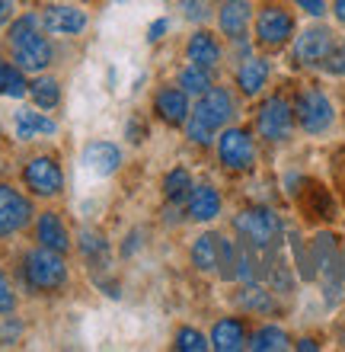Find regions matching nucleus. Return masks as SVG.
<instances>
[{
	"label": "nucleus",
	"mask_w": 345,
	"mask_h": 352,
	"mask_svg": "<svg viewBox=\"0 0 345 352\" xmlns=\"http://www.w3.org/2000/svg\"><path fill=\"white\" fill-rule=\"evenodd\" d=\"M0 93H3V61H0Z\"/></svg>",
	"instance_id": "obj_42"
},
{
	"label": "nucleus",
	"mask_w": 345,
	"mask_h": 352,
	"mask_svg": "<svg viewBox=\"0 0 345 352\" xmlns=\"http://www.w3.org/2000/svg\"><path fill=\"white\" fill-rule=\"evenodd\" d=\"M237 305L243 311H252V314H272L275 311V301H272V292H265L262 285L256 282H246L240 288V295H237Z\"/></svg>",
	"instance_id": "obj_23"
},
{
	"label": "nucleus",
	"mask_w": 345,
	"mask_h": 352,
	"mask_svg": "<svg viewBox=\"0 0 345 352\" xmlns=\"http://www.w3.org/2000/svg\"><path fill=\"white\" fill-rule=\"evenodd\" d=\"M221 32L230 38H243L246 26H250V0H224L221 13H217Z\"/></svg>",
	"instance_id": "obj_17"
},
{
	"label": "nucleus",
	"mask_w": 345,
	"mask_h": 352,
	"mask_svg": "<svg viewBox=\"0 0 345 352\" xmlns=\"http://www.w3.org/2000/svg\"><path fill=\"white\" fill-rule=\"evenodd\" d=\"M29 93V84L23 77V67H13V65H3V96H13V100H23Z\"/></svg>",
	"instance_id": "obj_29"
},
{
	"label": "nucleus",
	"mask_w": 345,
	"mask_h": 352,
	"mask_svg": "<svg viewBox=\"0 0 345 352\" xmlns=\"http://www.w3.org/2000/svg\"><path fill=\"white\" fill-rule=\"evenodd\" d=\"M179 87L186 93H195V96H202V93L211 90V74H208V67H198V65H189L182 74H179Z\"/></svg>",
	"instance_id": "obj_28"
},
{
	"label": "nucleus",
	"mask_w": 345,
	"mask_h": 352,
	"mask_svg": "<svg viewBox=\"0 0 345 352\" xmlns=\"http://www.w3.org/2000/svg\"><path fill=\"white\" fill-rule=\"evenodd\" d=\"M154 109L160 112V119L167 122V125H186L189 119V100H186V90L182 87H163L157 93V100H154Z\"/></svg>",
	"instance_id": "obj_13"
},
{
	"label": "nucleus",
	"mask_w": 345,
	"mask_h": 352,
	"mask_svg": "<svg viewBox=\"0 0 345 352\" xmlns=\"http://www.w3.org/2000/svg\"><path fill=\"white\" fill-rule=\"evenodd\" d=\"M323 71H329V74H336V77H345V45H333V52H329L326 61H323Z\"/></svg>",
	"instance_id": "obj_33"
},
{
	"label": "nucleus",
	"mask_w": 345,
	"mask_h": 352,
	"mask_svg": "<svg viewBox=\"0 0 345 352\" xmlns=\"http://www.w3.org/2000/svg\"><path fill=\"white\" fill-rule=\"evenodd\" d=\"M176 349L179 352H205L208 349V340L198 330H192V327H182L176 333Z\"/></svg>",
	"instance_id": "obj_30"
},
{
	"label": "nucleus",
	"mask_w": 345,
	"mask_h": 352,
	"mask_svg": "<svg viewBox=\"0 0 345 352\" xmlns=\"http://www.w3.org/2000/svg\"><path fill=\"white\" fill-rule=\"evenodd\" d=\"M233 231L240 234V241L252 243L256 250H272L278 243L281 221L278 214H272L269 208H246L233 218Z\"/></svg>",
	"instance_id": "obj_4"
},
{
	"label": "nucleus",
	"mask_w": 345,
	"mask_h": 352,
	"mask_svg": "<svg viewBox=\"0 0 345 352\" xmlns=\"http://www.w3.org/2000/svg\"><path fill=\"white\" fill-rule=\"evenodd\" d=\"M294 36V19L285 7H262L256 16V38L265 48H281L288 45Z\"/></svg>",
	"instance_id": "obj_8"
},
{
	"label": "nucleus",
	"mask_w": 345,
	"mask_h": 352,
	"mask_svg": "<svg viewBox=\"0 0 345 352\" xmlns=\"http://www.w3.org/2000/svg\"><path fill=\"white\" fill-rule=\"evenodd\" d=\"M42 26L51 36H77L86 29V13L77 7H67V3H51L42 13Z\"/></svg>",
	"instance_id": "obj_12"
},
{
	"label": "nucleus",
	"mask_w": 345,
	"mask_h": 352,
	"mask_svg": "<svg viewBox=\"0 0 345 352\" xmlns=\"http://www.w3.org/2000/svg\"><path fill=\"white\" fill-rule=\"evenodd\" d=\"M189 192H192V176H189V170L176 167L173 173H167V179H163V195H167L169 202H182Z\"/></svg>",
	"instance_id": "obj_27"
},
{
	"label": "nucleus",
	"mask_w": 345,
	"mask_h": 352,
	"mask_svg": "<svg viewBox=\"0 0 345 352\" xmlns=\"http://www.w3.org/2000/svg\"><path fill=\"white\" fill-rule=\"evenodd\" d=\"M221 214V195L215 186H192L189 192V218L192 221H215Z\"/></svg>",
	"instance_id": "obj_16"
},
{
	"label": "nucleus",
	"mask_w": 345,
	"mask_h": 352,
	"mask_svg": "<svg viewBox=\"0 0 345 352\" xmlns=\"http://www.w3.org/2000/svg\"><path fill=\"white\" fill-rule=\"evenodd\" d=\"M36 241L42 243V247H48V250H58V253H67V250H71L67 228L61 224V218H58L55 212L38 214V221H36Z\"/></svg>",
	"instance_id": "obj_15"
},
{
	"label": "nucleus",
	"mask_w": 345,
	"mask_h": 352,
	"mask_svg": "<svg viewBox=\"0 0 345 352\" xmlns=\"http://www.w3.org/2000/svg\"><path fill=\"white\" fill-rule=\"evenodd\" d=\"M128 138L134 141V144H138V141L147 138V129H141V122H138V119H131V122H128Z\"/></svg>",
	"instance_id": "obj_38"
},
{
	"label": "nucleus",
	"mask_w": 345,
	"mask_h": 352,
	"mask_svg": "<svg viewBox=\"0 0 345 352\" xmlns=\"http://www.w3.org/2000/svg\"><path fill=\"white\" fill-rule=\"evenodd\" d=\"M246 346L256 349V352H281V349H288L291 346V340L281 327H262V330H256V333L250 336V343Z\"/></svg>",
	"instance_id": "obj_24"
},
{
	"label": "nucleus",
	"mask_w": 345,
	"mask_h": 352,
	"mask_svg": "<svg viewBox=\"0 0 345 352\" xmlns=\"http://www.w3.org/2000/svg\"><path fill=\"white\" fill-rule=\"evenodd\" d=\"M217 256H221V234H202L192 243V263L202 272H217Z\"/></svg>",
	"instance_id": "obj_22"
},
{
	"label": "nucleus",
	"mask_w": 345,
	"mask_h": 352,
	"mask_svg": "<svg viewBox=\"0 0 345 352\" xmlns=\"http://www.w3.org/2000/svg\"><path fill=\"white\" fill-rule=\"evenodd\" d=\"M16 13V0H0V26H7Z\"/></svg>",
	"instance_id": "obj_36"
},
{
	"label": "nucleus",
	"mask_w": 345,
	"mask_h": 352,
	"mask_svg": "<svg viewBox=\"0 0 345 352\" xmlns=\"http://www.w3.org/2000/svg\"><path fill=\"white\" fill-rule=\"evenodd\" d=\"M333 45H336V38H333V32H329L326 26H310L304 29L298 36V42H294V61L298 65H323L326 61V55L333 52Z\"/></svg>",
	"instance_id": "obj_9"
},
{
	"label": "nucleus",
	"mask_w": 345,
	"mask_h": 352,
	"mask_svg": "<svg viewBox=\"0 0 345 352\" xmlns=\"http://www.w3.org/2000/svg\"><path fill=\"white\" fill-rule=\"evenodd\" d=\"M304 13H310V16H323L326 13V0H294Z\"/></svg>",
	"instance_id": "obj_35"
},
{
	"label": "nucleus",
	"mask_w": 345,
	"mask_h": 352,
	"mask_svg": "<svg viewBox=\"0 0 345 352\" xmlns=\"http://www.w3.org/2000/svg\"><path fill=\"white\" fill-rule=\"evenodd\" d=\"M294 119L300 122V129L307 131V135H323V131L333 125L336 119V112H333V102L326 100V93L323 90H304L294 102Z\"/></svg>",
	"instance_id": "obj_5"
},
{
	"label": "nucleus",
	"mask_w": 345,
	"mask_h": 352,
	"mask_svg": "<svg viewBox=\"0 0 345 352\" xmlns=\"http://www.w3.org/2000/svg\"><path fill=\"white\" fill-rule=\"evenodd\" d=\"M211 346L217 352H237L246 346V330L237 317H224V320H217L215 330H211Z\"/></svg>",
	"instance_id": "obj_19"
},
{
	"label": "nucleus",
	"mask_w": 345,
	"mask_h": 352,
	"mask_svg": "<svg viewBox=\"0 0 345 352\" xmlns=\"http://www.w3.org/2000/svg\"><path fill=\"white\" fill-rule=\"evenodd\" d=\"M29 93H32V100H36L38 109H55L58 102H61V84H58L55 77H38V80H32Z\"/></svg>",
	"instance_id": "obj_25"
},
{
	"label": "nucleus",
	"mask_w": 345,
	"mask_h": 352,
	"mask_svg": "<svg viewBox=\"0 0 345 352\" xmlns=\"http://www.w3.org/2000/svg\"><path fill=\"white\" fill-rule=\"evenodd\" d=\"M233 116V96L221 87H211L208 93H202V100L186 119V131H189V141L195 144H208L215 138V131H221L230 122Z\"/></svg>",
	"instance_id": "obj_2"
},
{
	"label": "nucleus",
	"mask_w": 345,
	"mask_h": 352,
	"mask_svg": "<svg viewBox=\"0 0 345 352\" xmlns=\"http://www.w3.org/2000/svg\"><path fill=\"white\" fill-rule=\"evenodd\" d=\"M84 164L90 173L96 176H109L119 170L121 164V151L115 148L112 141H93V144H86L84 151Z\"/></svg>",
	"instance_id": "obj_14"
},
{
	"label": "nucleus",
	"mask_w": 345,
	"mask_h": 352,
	"mask_svg": "<svg viewBox=\"0 0 345 352\" xmlns=\"http://www.w3.org/2000/svg\"><path fill=\"white\" fill-rule=\"evenodd\" d=\"M23 276H26V285L32 292H58L67 282V266L58 250H48L38 243L23 260Z\"/></svg>",
	"instance_id": "obj_3"
},
{
	"label": "nucleus",
	"mask_w": 345,
	"mask_h": 352,
	"mask_svg": "<svg viewBox=\"0 0 345 352\" xmlns=\"http://www.w3.org/2000/svg\"><path fill=\"white\" fill-rule=\"evenodd\" d=\"M265 84H269V61L265 58H246L240 71H237V87L246 96H256V93H262Z\"/></svg>",
	"instance_id": "obj_20"
},
{
	"label": "nucleus",
	"mask_w": 345,
	"mask_h": 352,
	"mask_svg": "<svg viewBox=\"0 0 345 352\" xmlns=\"http://www.w3.org/2000/svg\"><path fill=\"white\" fill-rule=\"evenodd\" d=\"M138 247H141V231H131V237H128V243L121 247V253H125V256H131Z\"/></svg>",
	"instance_id": "obj_39"
},
{
	"label": "nucleus",
	"mask_w": 345,
	"mask_h": 352,
	"mask_svg": "<svg viewBox=\"0 0 345 352\" xmlns=\"http://www.w3.org/2000/svg\"><path fill=\"white\" fill-rule=\"evenodd\" d=\"M167 29H169V23H167V19H157V23H154V26L147 29V38H150V42H160Z\"/></svg>",
	"instance_id": "obj_37"
},
{
	"label": "nucleus",
	"mask_w": 345,
	"mask_h": 352,
	"mask_svg": "<svg viewBox=\"0 0 345 352\" xmlns=\"http://www.w3.org/2000/svg\"><path fill=\"white\" fill-rule=\"evenodd\" d=\"M298 349H317V343H313V340H300Z\"/></svg>",
	"instance_id": "obj_41"
},
{
	"label": "nucleus",
	"mask_w": 345,
	"mask_h": 352,
	"mask_svg": "<svg viewBox=\"0 0 345 352\" xmlns=\"http://www.w3.org/2000/svg\"><path fill=\"white\" fill-rule=\"evenodd\" d=\"M119 3H128V0H119Z\"/></svg>",
	"instance_id": "obj_43"
},
{
	"label": "nucleus",
	"mask_w": 345,
	"mask_h": 352,
	"mask_svg": "<svg viewBox=\"0 0 345 352\" xmlns=\"http://www.w3.org/2000/svg\"><path fill=\"white\" fill-rule=\"evenodd\" d=\"M80 253L86 256V263H99L103 266L106 256H109V243H106V237L99 231H90V228H84L80 231Z\"/></svg>",
	"instance_id": "obj_26"
},
{
	"label": "nucleus",
	"mask_w": 345,
	"mask_h": 352,
	"mask_svg": "<svg viewBox=\"0 0 345 352\" xmlns=\"http://www.w3.org/2000/svg\"><path fill=\"white\" fill-rule=\"evenodd\" d=\"M23 179L36 195H58L64 189V173L51 157H32L23 170Z\"/></svg>",
	"instance_id": "obj_11"
},
{
	"label": "nucleus",
	"mask_w": 345,
	"mask_h": 352,
	"mask_svg": "<svg viewBox=\"0 0 345 352\" xmlns=\"http://www.w3.org/2000/svg\"><path fill=\"white\" fill-rule=\"evenodd\" d=\"M179 10H182V16L186 19L202 23V19L211 16V0H179Z\"/></svg>",
	"instance_id": "obj_31"
},
{
	"label": "nucleus",
	"mask_w": 345,
	"mask_h": 352,
	"mask_svg": "<svg viewBox=\"0 0 345 352\" xmlns=\"http://www.w3.org/2000/svg\"><path fill=\"white\" fill-rule=\"evenodd\" d=\"M32 221V205L13 186L0 183V234H16Z\"/></svg>",
	"instance_id": "obj_10"
},
{
	"label": "nucleus",
	"mask_w": 345,
	"mask_h": 352,
	"mask_svg": "<svg viewBox=\"0 0 345 352\" xmlns=\"http://www.w3.org/2000/svg\"><path fill=\"white\" fill-rule=\"evenodd\" d=\"M13 311H16V292H13L10 278L0 269V314H13Z\"/></svg>",
	"instance_id": "obj_32"
},
{
	"label": "nucleus",
	"mask_w": 345,
	"mask_h": 352,
	"mask_svg": "<svg viewBox=\"0 0 345 352\" xmlns=\"http://www.w3.org/2000/svg\"><path fill=\"white\" fill-rule=\"evenodd\" d=\"M186 55L192 65L198 67H211L221 61V45H217V38L211 36V32H195V36L189 38V45H186Z\"/></svg>",
	"instance_id": "obj_21"
},
{
	"label": "nucleus",
	"mask_w": 345,
	"mask_h": 352,
	"mask_svg": "<svg viewBox=\"0 0 345 352\" xmlns=\"http://www.w3.org/2000/svg\"><path fill=\"white\" fill-rule=\"evenodd\" d=\"M13 129H16V138L19 141H32V138H42V135H55L58 125L48 119L45 112L19 109L16 112V122H13Z\"/></svg>",
	"instance_id": "obj_18"
},
{
	"label": "nucleus",
	"mask_w": 345,
	"mask_h": 352,
	"mask_svg": "<svg viewBox=\"0 0 345 352\" xmlns=\"http://www.w3.org/2000/svg\"><path fill=\"white\" fill-rule=\"evenodd\" d=\"M7 38L10 48H13V58L23 71H45L51 65V42L45 38V26L38 16L23 13L19 19H13Z\"/></svg>",
	"instance_id": "obj_1"
},
{
	"label": "nucleus",
	"mask_w": 345,
	"mask_h": 352,
	"mask_svg": "<svg viewBox=\"0 0 345 352\" xmlns=\"http://www.w3.org/2000/svg\"><path fill=\"white\" fill-rule=\"evenodd\" d=\"M19 333H23V324H19V320H3V324H0V346L19 343Z\"/></svg>",
	"instance_id": "obj_34"
},
{
	"label": "nucleus",
	"mask_w": 345,
	"mask_h": 352,
	"mask_svg": "<svg viewBox=\"0 0 345 352\" xmlns=\"http://www.w3.org/2000/svg\"><path fill=\"white\" fill-rule=\"evenodd\" d=\"M291 125H294V109H291V102L285 96H269V100L259 106L256 112V129L265 141L272 144H278L291 135Z\"/></svg>",
	"instance_id": "obj_6"
},
{
	"label": "nucleus",
	"mask_w": 345,
	"mask_h": 352,
	"mask_svg": "<svg viewBox=\"0 0 345 352\" xmlns=\"http://www.w3.org/2000/svg\"><path fill=\"white\" fill-rule=\"evenodd\" d=\"M336 19L345 26V0H336Z\"/></svg>",
	"instance_id": "obj_40"
},
{
	"label": "nucleus",
	"mask_w": 345,
	"mask_h": 352,
	"mask_svg": "<svg viewBox=\"0 0 345 352\" xmlns=\"http://www.w3.org/2000/svg\"><path fill=\"white\" fill-rule=\"evenodd\" d=\"M217 157H221V164H224L227 170H237V173L252 170V164H256V144H252L250 131L227 129L224 135L217 138Z\"/></svg>",
	"instance_id": "obj_7"
}]
</instances>
